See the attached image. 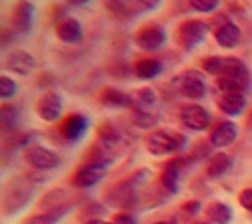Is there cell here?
I'll use <instances>...</instances> for the list:
<instances>
[{
  "instance_id": "cell-18",
  "label": "cell",
  "mask_w": 252,
  "mask_h": 224,
  "mask_svg": "<svg viewBox=\"0 0 252 224\" xmlns=\"http://www.w3.org/2000/svg\"><path fill=\"white\" fill-rule=\"evenodd\" d=\"M99 101L107 107H125V109H133V95L123 93L115 87H105L99 95Z\"/></svg>"
},
{
  "instance_id": "cell-16",
  "label": "cell",
  "mask_w": 252,
  "mask_h": 224,
  "mask_svg": "<svg viewBox=\"0 0 252 224\" xmlns=\"http://www.w3.org/2000/svg\"><path fill=\"white\" fill-rule=\"evenodd\" d=\"M218 109L228 117H238L246 109V95L244 93H220L216 99Z\"/></svg>"
},
{
  "instance_id": "cell-27",
  "label": "cell",
  "mask_w": 252,
  "mask_h": 224,
  "mask_svg": "<svg viewBox=\"0 0 252 224\" xmlns=\"http://www.w3.org/2000/svg\"><path fill=\"white\" fill-rule=\"evenodd\" d=\"M0 124H2L4 131H12L18 126V109L10 103H4L0 109Z\"/></svg>"
},
{
  "instance_id": "cell-9",
  "label": "cell",
  "mask_w": 252,
  "mask_h": 224,
  "mask_svg": "<svg viewBox=\"0 0 252 224\" xmlns=\"http://www.w3.org/2000/svg\"><path fill=\"white\" fill-rule=\"evenodd\" d=\"M63 107H65L63 97L55 91H49L36 101V115L47 124H55L63 115Z\"/></svg>"
},
{
  "instance_id": "cell-31",
  "label": "cell",
  "mask_w": 252,
  "mask_h": 224,
  "mask_svg": "<svg viewBox=\"0 0 252 224\" xmlns=\"http://www.w3.org/2000/svg\"><path fill=\"white\" fill-rule=\"evenodd\" d=\"M18 91V85L14 83V79H10L8 75H2L0 77V97H2L4 101L6 99H12Z\"/></svg>"
},
{
  "instance_id": "cell-30",
  "label": "cell",
  "mask_w": 252,
  "mask_h": 224,
  "mask_svg": "<svg viewBox=\"0 0 252 224\" xmlns=\"http://www.w3.org/2000/svg\"><path fill=\"white\" fill-rule=\"evenodd\" d=\"M220 2H222V0H190V6H192L196 12L210 14V12H216V10H218Z\"/></svg>"
},
{
  "instance_id": "cell-34",
  "label": "cell",
  "mask_w": 252,
  "mask_h": 224,
  "mask_svg": "<svg viewBox=\"0 0 252 224\" xmlns=\"http://www.w3.org/2000/svg\"><path fill=\"white\" fill-rule=\"evenodd\" d=\"M182 210H184L188 216H196V214L202 210V202H198V200H190V202H186V204L182 206Z\"/></svg>"
},
{
  "instance_id": "cell-26",
  "label": "cell",
  "mask_w": 252,
  "mask_h": 224,
  "mask_svg": "<svg viewBox=\"0 0 252 224\" xmlns=\"http://www.w3.org/2000/svg\"><path fill=\"white\" fill-rule=\"evenodd\" d=\"M131 121H133L137 128L150 129V128H156L158 126L159 115L154 113V111H135V109H131Z\"/></svg>"
},
{
  "instance_id": "cell-22",
  "label": "cell",
  "mask_w": 252,
  "mask_h": 224,
  "mask_svg": "<svg viewBox=\"0 0 252 224\" xmlns=\"http://www.w3.org/2000/svg\"><path fill=\"white\" fill-rule=\"evenodd\" d=\"M206 216L212 224H230L234 218V212L226 202H212V204L206 208Z\"/></svg>"
},
{
  "instance_id": "cell-25",
  "label": "cell",
  "mask_w": 252,
  "mask_h": 224,
  "mask_svg": "<svg viewBox=\"0 0 252 224\" xmlns=\"http://www.w3.org/2000/svg\"><path fill=\"white\" fill-rule=\"evenodd\" d=\"M216 85L222 93H246L250 81L244 79H236V77H218Z\"/></svg>"
},
{
  "instance_id": "cell-15",
  "label": "cell",
  "mask_w": 252,
  "mask_h": 224,
  "mask_svg": "<svg viewBox=\"0 0 252 224\" xmlns=\"http://www.w3.org/2000/svg\"><path fill=\"white\" fill-rule=\"evenodd\" d=\"M214 38L222 49H234L242 43V29L234 20H228V23H224L214 31Z\"/></svg>"
},
{
  "instance_id": "cell-4",
  "label": "cell",
  "mask_w": 252,
  "mask_h": 224,
  "mask_svg": "<svg viewBox=\"0 0 252 224\" xmlns=\"http://www.w3.org/2000/svg\"><path fill=\"white\" fill-rule=\"evenodd\" d=\"M165 40H167V34L159 23H145L135 32V45L148 53L161 51L165 47Z\"/></svg>"
},
{
  "instance_id": "cell-38",
  "label": "cell",
  "mask_w": 252,
  "mask_h": 224,
  "mask_svg": "<svg viewBox=\"0 0 252 224\" xmlns=\"http://www.w3.org/2000/svg\"><path fill=\"white\" fill-rule=\"evenodd\" d=\"M156 224H178V220H176V218H167V220H159V222H156Z\"/></svg>"
},
{
  "instance_id": "cell-20",
  "label": "cell",
  "mask_w": 252,
  "mask_h": 224,
  "mask_svg": "<svg viewBox=\"0 0 252 224\" xmlns=\"http://www.w3.org/2000/svg\"><path fill=\"white\" fill-rule=\"evenodd\" d=\"M69 210H71L69 204H57V206L47 208L45 212H38V214L29 216L25 220V224H57Z\"/></svg>"
},
{
  "instance_id": "cell-2",
  "label": "cell",
  "mask_w": 252,
  "mask_h": 224,
  "mask_svg": "<svg viewBox=\"0 0 252 224\" xmlns=\"http://www.w3.org/2000/svg\"><path fill=\"white\" fill-rule=\"evenodd\" d=\"M212 31L210 29V25L206 23V20H200V18H190V20H184V23L178 27L176 31V40L178 45L186 51H194L196 47H200L208 32Z\"/></svg>"
},
{
  "instance_id": "cell-35",
  "label": "cell",
  "mask_w": 252,
  "mask_h": 224,
  "mask_svg": "<svg viewBox=\"0 0 252 224\" xmlns=\"http://www.w3.org/2000/svg\"><path fill=\"white\" fill-rule=\"evenodd\" d=\"M163 0H135V4L141 8V10H158L161 6Z\"/></svg>"
},
{
  "instance_id": "cell-7",
  "label": "cell",
  "mask_w": 252,
  "mask_h": 224,
  "mask_svg": "<svg viewBox=\"0 0 252 224\" xmlns=\"http://www.w3.org/2000/svg\"><path fill=\"white\" fill-rule=\"evenodd\" d=\"M25 160H27V164L31 168H34L36 172H49V170H55V168L61 166V158L53 150H49L45 146H31V148H27Z\"/></svg>"
},
{
  "instance_id": "cell-14",
  "label": "cell",
  "mask_w": 252,
  "mask_h": 224,
  "mask_svg": "<svg viewBox=\"0 0 252 224\" xmlns=\"http://www.w3.org/2000/svg\"><path fill=\"white\" fill-rule=\"evenodd\" d=\"M55 34H57L59 40H63V43H67V45H77L83 40V36H85V32H83V25L73 16L61 18L57 23V27H55Z\"/></svg>"
},
{
  "instance_id": "cell-1",
  "label": "cell",
  "mask_w": 252,
  "mask_h": 224,
  "mask_svg": "<svg viewBox=\"0 0 252 224\" xmlns=\"http://www.w3.org/2000/svg\"><path fill=\"white\" fill-rule=\"evenodd\" d=\"M188 146V139L182 133L176 131H165V129H156L145 137V148L152 156L163 158V156H172Z\"/></svg>"
},
{
  "instance_id": "cell-3",
  "label": "cell",
  "mask_w": 252,
  "mask_h": 224,
  "mask_svg": "<svg viewBox=\"0 0 252 224\" xmlns=\"http://www.w3.org/2000/svg\"><path fill=\"white\" fill-rule=\"evenodd\" d=\"M32 184L29 178H14L10 184L6 186V194H4V210L8 214H14L16 210H20L25 204H29V200L32 196Z\"/></svg>"
},
{
  "instance_id": "cell-36",
  "label": "cell",
  "mask_w": 252,
  "mask_h": 224,
  "mask_svg": "<svg viewBox=\"0 0 252 224\" xmlns=\"http://www.w3.org/2000/svg\"><path fill=\"white\" fill-rule=\"evenodd\" d=\"M91 0H67V4H71V6H85Z\"/></svg>"
},
{
  "instance_id": "cell-10",
  "label": "cell",
  "mask_w": 252,
  "mask_h": 224,
  "mask_svg": "<svg viewBox=\"0 0 252 224\" xmlns=\"http://www.w3.org/2000/svg\"><path fill=\"white\" fill-rule=\"evenodd\" d=\"M89 124H91V121H89L87 115L73 113V115H69V117L61 124L59 131H61L63 139H67V141H71V144H75V141H79V139L85 137V133L89 131Z\"/></svg>"
},
{
  "instance_id": "cell-37",
  "label": "cell",
  "mask_w": 252,
  "mask_h": 224,
  "mask_svg": "<svg viewBox=\"0 0 252 224\" xmlns=\"http://www.w3.org/2000/svg\"><path fill=\"white\" fill-rule=\"evenodd\" d=\"M85 224H109V222H105V220H99V218H91V220H87Z\"/></svg>"
},
{
  "instance_id": "cell-39",
  "label": "cell",
  "mask_w": 252,
  "mask_h": 224,
  "mask_svg": "<svg viewBox=\"0 0 252 224\" xmlns=\"http://www.w3.org/2000/svg\"><path fill=\"white\" fill-rule=\"evenodd\" d=\"M196 224H212V222H196Z\"/></svg>"
},
{
  "instance_id": "cell-8",
  "label": "cell",
  "mask_w": 252,
  "mask_h": 224,
  "mask_svg": "<svg viewBox=\"0 0 252 224\" xmlns=\"http://www.w3.org/2000/svg\"><path fill=\"white\" fill-rule=\"evenodd\" d=\"M178 87H180V93L190 101H198L206 95V81H204V75L200 71L182 73L178 77Z\"/></svg>"
},
{
  "instance_id": "cell-21",
  "label": "cell",
  "mask_w": 252,
  "mask_h": 224,
  "mask_svg": "<svg viewBox=\"0 0 252 224\" xmlns=\"http://www.w3.org/2000/svg\"><path fill=\"white\" fill-rule=\"evenodd\" d=\"M232 164H234L232 156H228V154H222V152H220V154H216V156L210 158L208 168H206V174H208V178H212V180L222 178L224 174H228L230 170H232Z\"/></svg>"
},
{
  "instance_id": "cell-19",
  "label": "cell",
  "mask_w": 252,
  "mask_h": 224,
  "mask_svg": "<svg viewBox=\"0 0 252 224\" xmlns=\"http://www.w3.org/2000/svg\"><path fill=\"white\" fill-rule=\"evenodd\" d=\"M161 71H163L161 61H159V59H154V57L139 59V61H135V65H133V73H135L139 79H143V81H150V79L159 77Z\"/></svg>"
},
{
  "instance_id": "cell-17",
  "label": "cell",
  "mask_w": 252,
  "mask_h": 224,
  "mask_svg": "<svg viewBox=\"0 0 252 224\" xmlns=\"http://www.w3.org/2000/svg\"><path fill=\"white\" fill-rule=\"evenodd\" d=\"M182 168L184 161L180 160H172L161 172V186L170 192V194H178L180 192V182H182Z\"/></svg>"
},
{
  "instance_id": "cell-40",
  "label": "cell",
  "mask_w": 252,
  "mask_h": 224,
  "mask_svg": "<svg viewBox=\"0 0 252 224\" xmlns=\"http://www.w3.org/2000/svg\"><path fill=\"white\" fill-rule=\"evenodd\" d=\"M250 119H252V113H250Z\"/></svg>"
},
{
  "instance_id": "cell-29",
  "label": "cell",
  "mask_w": 252,
  "mask_h": 224,
  "mask_svg": "<svg viewBox=\"0 0 252 224\" xmlns=\"http://www.w3.org/2000/svg\"><path fill=\"white\" fill-rule=\"evenodd\" d=\"M103 4L111 14H127L131 12V6L135 4V0H103Z\"/></svg>"
},
{
  "instance_id": "cell-24",
  "label": "cell",
  "mask_w": 252,
  "mask_h": 224,
  "mask_svg": "<svg viewBox=\"0 0 252 224\" xmlns=\"http://www.w3.org/2000/svg\"><path fill=\"white\" fill-rule=\"evenodd\" d=\"M158 101V93L152 87H141L133 93V109L135 111H152Z\"/></svg>"
},
{
  "instance_id": "cell-23",
  "label": "cell",
  "mask_w": 252,
  "mask_h": 224,
  "mask_svg": "<svg viewBox=\"0 0 252 224\" xmlns=\"http://www.w3.org/2000/svg\"><path fill=\"white\" fill-rule=\"evenodd\" d=\"M97 137H99V146L103 148H113L121 141V133L111 121H103L97 128Z\"/></svg>"
},
{
  "instance_id": "cell-13",
  "label": "cell",
  "mask_w": 252,
  "mask_h": 224,
  "mask_svg": "<svg viewBox=\"0 0 252 224\" xmlns=\"http://www.w3.org/2000/svg\"><path fill=\"white\" fill-rule=\"evenodd\" d=\"M238 139V126L234 121L224 119L210 129V144L214 148H228Z\"/></svg>"
},
{
  "instance_id": "cell-5",
  "label": "cell",
  "mask_w": 252,
  "mask_h": 224,
  "mask_svg": "<svg viewBox=\"0 0 252 224\" xmlns=\"http://www.w3.org/2000/svg\"><path fill=\"white\" fill-rule=\"evenodd\" d=\"M109 170V161H87V164H83L71 178V184L75 188H93L97 186L99 182L105 178V174H107Z\"/></svg>"
},
{
  "instance_id": "cell-28",
  "label": "cell",
  "mask_w": 252,
  "mask_h": 224,
  "mask_svg": "<svg viewBox=\"0 0 252 224\" xmlns=\"http://www.w3.org/2000/svg\"><path fill=\"white\" fill-rule=\"evenodd\" d=\"M224 67H226V57H218V55H212V57H206L202 61V69L210 75H216V77H222L224 73Z\"/></svg>"
},
{
  "instance_id": "cell-12",
  "label": "cell",
  "mask_w": 252,
  "mask_h": 224,
  "mask_svg": "<svg viewBox=\"0 0 252 224\" xmlns=\"http://www.w3.org/2000/svg\"><path fill=\"white\" fill-rule=\"evenodd\" d=\"M4 67L14 73V75H20V77H25V75H31L34 69H36V59L29 53V51H10L4 59Z\"/></svg>"
},
{
  "instance_id": "cell-33",
  "label": "cell",
  "mask_w": 252,
  "mask_h": 224,
  "mask_svg": "<svg viewBox=\"0 0 252 224\" xmlns=\"http://www.w3.org/2000/svg\"><path fill=\"white\" fill-rule=\"evenodd\" d=\"M109 224H137V220L131 212H117Z\"/></svg>"
},
{
  "instance_id": "cell-6",
  "label": "cell",
  "mask_w": 252,
  "mask_h": 224,
  "mask_svg": "<svg viewBox=\"0 0 252 224\" xmlns=\"http://www.w3.org/2000/svg\"><path fill=\"white\" fill-rule=\"evenodd\" d=\"M180 121L182 126L192 129V131H208L212 128V115L210 111L198 103H190V105H184L180 109Z\"/></svg>"
},
{
  "instance_id": "cell-32",
  "label": "cell",
  "mask_w": 252,
  "mask_h": 224,
  "mask_svg": "<svg viewBox=\"0 0 252 224\" xmlns=\"http://www.w3.org/2000/svg\"><path fill=\"white\" fill-rule=\"evenodd\" d=\"M238 202H240V206L252 214V188H244L240 194H238Z\"/></svg>"
},
{
  "instance_id": "cell-11",
  "label": "cell",
  "mask_w": 252,
  "mask_h": 224,
  "mask_svg": "<svg viewBox=\"0 0 252 224\" xmlns=\"http://www.w3.org/2000/svg\"><path fill=\"white\" fill-rule=\"evenodd\" d=\"M34 14H36V8L31 0H18L12 8V16H10L12 29L16 32H31V29L34 25Z\"/></svg>"
}]
</instances>
